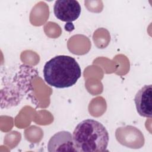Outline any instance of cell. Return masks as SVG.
Masks as SVG:
<instances>
[{"label": "cell", "mask_w": 152, "mask_h": 152, "mask_svg": "<svg viewBox=\"0 0 152 152\" xmlns=\"http://www.w3.org/2000/svg\"><path fill=\"white\" fill-rule=\"evenodd\" d=\"M65 28L67 31H71L74 29V26L71 23H67L65 26Z\"/></svg>", "instance_id": "6"}, {"label": "cell", "mask_w": 152, "mask_h": 152, "mask_svg": "<svg viewBox=\"0 0 152 152\" xmlns=\"http://www.w3.org/2000/svg\"><path fill=\"white\" fill-rule=\"evenodd\" d=\"M81 6L77 1L58 0L53 6V12L59 20L66 23L75 21L81 14Z\"/></svg>", "instance_id": "3"}, {"label": "cell", "mask_w": 152, "mask_h": 152, "mask_svg": "<svg viewBox=\"0 0 152 152\" xmlns=\"http://www.w3.org/2000/svg\"><path fill=\"white\" fill-rule=\"evenodd\" d=\"M48 150L49 152L77 151L72 135L66 131H59L55 134L49 140Z\"/></svg>", "instance_id": "5"}, {"label": "cell", "mask_w": 152, "mask_h": 152, "mask_svg": "<svg viewBox=\"0 0 152 152\" xmlns=\"http://www.w3.org/2000/svg\"><path fill=\"white\" fill-rule=\"evenodd\" d=\"M152 85H145L136 93L134 102L138 113L145 118L152 116Z\"/></svg>", "instance_id": "4"}, {"label": "cell", "mask_w": 152, "mask_h": 152, "mask_svg": "<svg viewBox=\"0 0 152 152\" xmlns=\"http://www.w3.org/2000/svg\"><path fill=\"white\" fill-rule=\"evenodd\" d=\"M45 81L50 86L64 88L74 86L81 77V69L76 60L67 55H58L45 65Z\"/></svg>", "instance_id": "1"}, {"label": "cell", "mask_w": 152, "mask_h": 152, "mask_svg": "<svg viewBox=\"0 0 152 152\" xmlns=\"http://www.w3.org/2000/svg\"><path fill=\"white\" fill-rule=\"evenodd\" d=\"M74 146L79 152H102L106 150L109 137L100 122L87 119L80 122L72 134Z\"/></svg>", "instance_id": "2"}]
</instances>
